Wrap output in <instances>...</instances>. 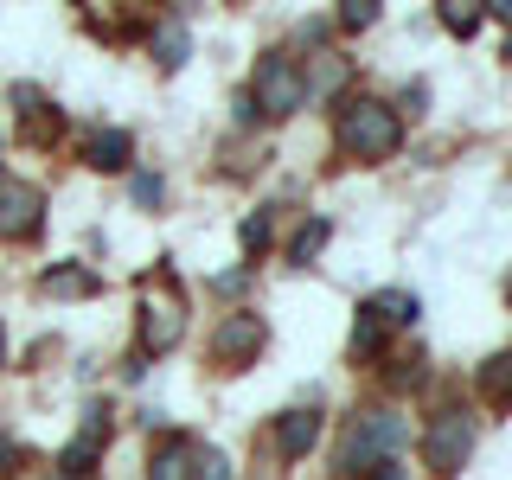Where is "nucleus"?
Masks as SVG:
<instances>
[{"label":"nucleus","instance_id":"11","mask_svg":"<svg viewBox=\"0 0 512 480\" xmlns=\"http://www.w3.org/2000/svg\"><path fill=\"white\" fill-rule=\"evenodd\" d=\"M192 474V442H160L154 448V461H148V480H186Z\"/></svg>","mask_w":512,"mask_h":480},{"label":"nucleus","instance_id":"17","mask_svg":"<svg viewBox=\"0 0 512 480\" xmlns=\"http://www.w3.org/2000/svg\"><path fill=\"white\" fill-rule=\"evenodd\" d=\"M192 480H231V461L218 448H192Z\"/></svg>","mask_w":512,"mask_h":480},{"label":"nucleus","instance_id":"19","mask_svg":"<svg viewBox=\"0 0 512 480\" xmlns=\"http://www.w3.org/2000/svg\"><path fill=\"white\" fill-rule=\"evenodd\" d=\"M378 20V0H346V7H340V26L346 32H359V26H372Z\"/></svg>","mask_w":512,"mask_h":480},{"label":"nucleus","instance_id":"24","mask_svg":"<svg viewBox=\"0 0 512 480\" xmlns=\"http://www.w3.org/2000/svg\"><path fill=\"white\" fill-rule=\"evenodd\" d=\"M506 58H512V32H506Z\"/></svg>","mask_w":512,"mask_h":480},{"label":"nucleus","instance_id":"5","mask_svg":"<svg viewBox=\"0 0 512 480\" xmlns=\"http://www.w3.org/2000/svg\"><path fill=\"white\" fill-rule=\"evenodd\" d=\"M468 448H474V423L461 410H442L436 423H429V436H423V461L436 474H455L461 461H468Z\"/></svg>","mask_w":512,"mask_h":480},{"label":"nucleus","instance_id":"9","mask_svg":"<svg viewBox=\"0 0 512 480\" xmlns=\"http://www.w3.org/2000/svg\"><path fill=\"white\" fill-rule=\"evenodd\" d=\"M365 314H372L378 327L391 333V327H416V314H423V301H416L410 288H384V295H372V301H365Z\"/></svg>","mask_w":512,"mask_h":480},{"label":"nucleus","instance_id":"20","mask_svg":"<svg viewBox=\"0 0 512 480\" xmlns=\"http://www.w3.org/2000/svg\"><path fill=\"white\" fill-rule=\"evenodd\" d=\"M269 244V212H256V218H244V250H263Z\"/></svg>","mask_w":512,"mask_h":480},{"label":"nucleus","instance_id":"12","mask_svg":"<svg viewBox=\"0 0 512 480\" xmlns=\"http://www.w3.org/2000/svg\"><path fill=\"white\" fill-rule=\"evenodd\" d=\"M186 52H192L186 26H180V20H160V26H154V58H160V71H180Z\"/></svg>","mask_w":512,"mask_h":480},{"label":"nucleus","instance_id":"16","mask_svg":"<svg viewBox=\"0 0 512 480\" xmlns=\"http://www.w3.org/2000/svg\"><path fill=\"white\" fill-rule=\"evenodd\" d=\"M372 352H384V327L359 308V327H352V359H372Z\"/></svg>","mask_w":512,"mask_h":480},{"label":"nucleus","instance_id":"2","mask_svg":"<svg viewBox=\"0 0 512 480\" xmlns=\"http://www.w3.org/2000/svg\"><path fill=\"white\" fill-rule=\"evenodd\" d=\"M410 442V416L404 410H365L359 423H352V436H346V455H340V468L359 480V474H372L378 461H397V448Z\"/></svg>","mask_w":512,"mask_h":480},{"label":"nucleus","instance_id":"1","mask_svg":"<svg viewBox=\"0 0 512 480\" xmlns=\"http://www.w3.org/2000/svg\"><path fill=\"white\" fill-rule=\"evenodd\" d=\"M397 141H404V116H397L391 103H378V96H352L340 109V148L352 160H391Z\"/></svg>","mask_w":512,"mask_h":480},{"label":"nucleus","instance_id":"13","mask_svg":"<svg viewBox=\"0 0 512 480\" xmlns=\"http://www.w3.org/2000/svg\"><path fill=\"white\" fill-rule=\"evenodd\" d=\"M90 167H103V173L128 167V135H122V128H96V135H90Z\"/></svg>","mask_w":512,"mask_h":480},{"label":"nucleus","instance_id":"3","mask_svg":"<svg viewBox=\"0 0 512 480\" xmlns=\"http://www.w3.org/2000/svg\"><path fill=\"white\" fill-rule=\"evenodd\" d=\"M180 333H186L180 288H173V276H148V282H141V346H148V352H173Z\"/></svg>","mask_w":512,"mask_h":480},{"label":"nucleus","instance_id":"18","mask_svg":"<svg viewBox=\"0 0 512 480\" xmlns=\"http://www.w3.org/2000/svg\"><path fill=\"white\" fill-rule=\"evenodd\" d=\"M320 244H327V218L301 224V237H295V263H308V256H320Z\"/></svg>","mask_w":512,"mask_h":480},{"label":"nucleus","instance_id":"21","mask_svg":"<svg viewBox=\"0 0 512 480\" xmlns=\"http://www.w3.org/2000/svg\"><path fill=\"white\" fill-rule=\"evenodd\" d=\"M160 192H167V186H160L154 173H135V199H141V205H160Z\"/></svg>","mask_w":512,"mask_h":480},{"label":"nucleus","instance_id":"6","mask_svg":"<svg viewBox=\"0 0 512 480\" xmlns=\"http://www.w3.org/2000/svg\"><path fill=\"white\" fill-rule=\"evenodd\" d=\"M39 218H45V192L39 186H26V180H0V237H32L39 231Z\"/></svg>","mask_w":512,"mask_h":480},{"label":"nucleus","instance_id":"15","mask_svg":"<svg viewBox=\"0 0 512 480\" xmlns=\"http://www.w3.org/2000/svg\"><path fill=\"white\" fill-rule=\"evenodd\" d=\"M480 20H487V13H480L474 0H448V7H442V26L461 32V39H468V32H480Z\"/></svg>","mask_w":512,"mask_h":480},{"label":"nucleus","instance_id":"7","mask_svg":"<svg viewBox=\"0 0 512 480\" xmlns=\"http://www.w3.org/2000/svg\"><path fill=\"white\" fill-rule=\"evenodd\" d=\"M263 340H269L263 314H231V320L212 333V352H218V365H250L256 352H263Z\"/></svg>","mask_w":512,"mask_h":480},{"label":"nucleus","instance_id":"22","mask_svg":"<svg viewBox=\"0 0 512 480\" xmlns=\"http://www.w3.org/2000/svg\"><path fill=\"white\" fill-rule=\"evenodd\" d=\"M480 13H493V20H500V26L512 32V0H487V7H480Z\"/></svg>","mask_w":512,"mask_h":480},{"label":"nucleus","instance_id":"14","mask_svg":"<svg viewBox=\"0 0 512 480\" xmlns=\"http://www.w3.org/2000/svg\"><path fill=\"white\" fill-rule=\"evenodd\" d=\"M480 397H487L493 410H506V404H512V352H500V359L480 365Z\"/></svg>","mask_w":512,"mask_h":480},{"label":"nucleus","instance_id":"8","mask_svg":"<svg viewBox=\"0 0 512 480\" xmlns=\"http://www.w3.org/2000/svg\"><path fill=\"white\" fill-rule=\"evenodd\" d=\"M314 442H320V410H314V404H308V410H282V416H276V448H282L288 461H301Z\"/></svg>","mask_w":512,"mask_h":480},{"label":"nucleus","instance_id":"10","mask_svg":"<svg viewBox=\"0 0 512 480\" xmlns=\"http://www.w3.org/2000/svg\"><path fill=\"white\" fill-rule=\"evenodd\" d=\"M96 288H103V282H96V269H84V263L45 269V295H64V301H71V295H96Z\"/></svg>","mask_w":512,"mask_h":480},{"label":"nucleus","instance_id":"23","mask_svg":"<svg viewBox=\"0 0 512 480\" xmlns=\"http://www.w3.org/2000/svg\"><path fill=\"white\" fill-rule=\"evenodd\" d=\"M359 480H404V468H397V461H378V468L359 474Z\"/></svg>","mask_w":512,"mask_h":480},{"label":"nucleus","instance_id":"4","mask_svg":"<svg viewBox=\"0 0 512 480\" xmlns=\"http://www.w3.org/2000/svg\"><path fill=\"white\" fill-rule=\"evenodd\" d=\"M256 116H295L308 103V84H301V64L288 52H263L256 58V84H250Z\"/></svg>","mask_w":512,"mask_h":480},{"label":"nucleus","instance_id":"25","mask_svg":"<svg viewBox=\"0 0 512 480\" xmlns=\"http://www.w3.org/2000/svg\"><path fill=\"white\" fill-rule=\"evenodd\" d=\"M0 461H7V442H0Z\"/></svg>","mask_w":512,"mask_h":480}]
</instances>
